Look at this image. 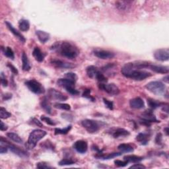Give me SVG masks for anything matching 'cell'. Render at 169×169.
<instances>
[{
  "mask_svg": "<svg viewBox=\"0 0 169 169\" xmlns=\"http://www.w3.org/2000/svg\"><path fill=\"white\" fill-rule=\"evenodd\" d=\"M7 67L9 68H10V69L11 71V72L13 73V74H15V75H18L19 73V72H18V70H17V69L15 68V67L12 65L10 63H8L7 64Z\"/></svg>",
  "mask_w": 169,
  "mask_h": 169,
  "instance_id": "47",
  "label": "cell"
},
{
  "mask_svg": "<svg viewBox=\"0 0 169 169\" xmlns=\"http://www.w3.org/2000/svg\"><path fill=\"white\" fill-rule=\"evenodd\" d=\"M22 63H23L22 69L25 72H28L31 69V66L30 65L27 55L25 54V52H23V54H22Z\"/></svg>",
  "mask_w": 169,
  "mask_h": 169,
  "instance_id": "25",
  "label": "cell"
},
{
  "mask_svg": "<svg viewBox=\"0 0 169 169\" xmlns=\"http://www.w3.org/2000/svg\"><path fill=\"white\" fill-rule=\"evenodd\" d=\"M86 72H87V74L88 76V77L92 78V79H93V78L95 79L96 75L98 73V72H99V70L96 67H95L94 65H90L87 68Z\"/></svg>",
  "mask_w": 169,
  "mask_h": 169,
  "instance_id": "26",
  "label": "cell"
},
{
  "mask_svg": "<svg viewBox=\"0 0 169 169\" xmlns=\"http://www.w3.org/2000/svg\"><path fill=\"white\" fill-rule=\"evenodd\" d=\"M94 54L95 56L102 60L112 59L115 56L113 52L104 50H96L94 51Z\"/></svg>",
  "mask_w": 169,
  "mask_h": 169,
  "instance_id": "13",
  "label": "cell"
},
{
  "mask_svg": "<svg viewBox=\"0 0 169 169\" xmlns=\"http://www.w3.org/2000/svg\"><path fill=\"white\" fill-rule=\"evenodd\" d=\"M128 2H124V1H122V2H117L116 3V6L118 9L120 11H126L128 10L129 6L128 5Z\"/></svg>",
  "mask_w": 169,
  "mask_h": 169,
  "instance_id": "34",
  "label": "cell"
},
{
  "mask_svg": "<svg viewBox=\"0 0 169 169\" xmlns=\"http://www.w3.org/2000/svg\"><path fill=\"white\" fill-rule=\"evenodd\" d=\"M114 163L118 167H124L127 166L129 163L127 161H125V160L124 161H120V160H116V161H114Z\"/></svg>",
  "mask_w": 169,
  "mask_h": 169,
  "instance_id": "43",
  "label": "cell"
},
{
  "mask_svg": "<svg viewBox=\"0 0 169 169\" xmlns=\"http://www.w3.org/2000/svg\"><path fill=\"white\" fill-rule=\"evenodd\" d=\"M69 93L72 95H77L79 94V91H78L75 87H71L69 88H67L65 89Z\"/></svg>",
  "mask_w": 169,
  "mask_h": 169,
  "instance_id": "45",
  "label": "cell"
},
{
  "mask_svg": "<svg viewBox=\"0 0 169 169\" xmlns=\"http://www.w3.org/2000/svg\"><path fill=\"white\" fill-rule=\"evenodd\" d=\"M33 55L35 60L38 61V62H42L44 60V57H45V55L44 54V53L38 47H35L34 48Z\"/></svg>",
  "mask_w": 169,
  "mask_h": 169,
  "instance_id": "21",
  "label": "cell"
},
{
  "mask_svg": "<svg viewBox=\"0 0 169 169\" xmlns=\"http://www.w3.org/2000/svg\"><path fill=\"white\" fill-rule=\"evenodd\" d=\"M11 116V114L3 107H1L0 109V117L2 119H7Z\"/></svg>",
  "mask_w": 169,
  "mask_h": 169,
  "instance_id": "35",
  "label": "cell"
},
{
  "mask_svg": "<svg viewBox=\"0 0 169 169\" xmlns=\"http://www.w3.org/2000/svg\"><path fill=\"white\" fill-rule=\"evenodd\" d=\"M130 134V132L125 130V129L118 128L113 132L112 136L114 138H118V137H120L128 136Z\"/></svg>",
  "mask_w": 169,
  "mask_h": 169,
  "instance_id": "22",
  "label": "cell"
},
{
  "mask_svg": "<svg viewBox=\"0 0 169 169\" xmlns=\"http://www.w3.org/2000/svg\"><path fill=\"white\" fill-rule=\"evenodd\" d=\"M99 88V89L106 92L110 95H118L120 92L119 88L114 83L104 84L103 83H100Z\"/></svg>",
  "mask_w": 169,
  "mask_h": 169,
  "instance_id": "9",
  "label": "cell"
},
{
  "mask_svg": "<svg viewBox=\"0 0 169 169\" xmlns=\"http://www.w3.org/2000/svg\"><path fill=\"white\" fill-rule=\"evenodd\" d=\"M1 83L3 87H7L8 84L7 80L6 79L5 75H4L3 72H2V74H1Z\"/></svg>",
  "mask_w": 169,
  "mask_h": 169,
  "instance_id": "48",
  "label": "cell"
},
{
  "mask_svg": "<svg viewBox=\"0 0 169 169\" xmlns=\"http://www.w3.org/2000/svg\"><path fill=\"white\" fill-rule=\"evenodd\" d=\"M7 136L11 140H12L13 141L15 142V143H20V144L23 143V140L21 139V137L18 134H17V133H15L9 132V133H7Z\"/></svg>",
  "mask_w": 169,
  "mask_h": 169,
  "instance_id": "29",
  "label": "cell"
},
{
  "mask_svg": "<svg viewBox=\"0 0 169 169\" xmlns=\"http://www.w3.org/2000/svg\"><path fill=\"white\" fill-rule=\"evenodd\" d=\"M65 78L68 79L69 80H72V81H73L74 82H76V81L78 79L77 75L75 73H72V72H69V73H65Z\"/></svg>",
  "mask_w": 169,
  "mask_h": 169,
  "instance_id": "40",
  "label": "cell"
},
{
  "mask_svg": "<svg viewBox=\"0 0 169 169\" xmlns=\"http://www.w3.org/2000/svg\"><path fill=\"white\" fill-rule=\"evenodd\" d=\"M46 134L47 132L42 130H39V129L34 130L29 134L27 143L26 145V147L30 149H33L36 147L38 142L45 137Z\"/></svg>",
  "mask_w": 169,
  "mask_h": 169,
  "instance_id": "3",
  "label": "cell"
},
{
  "mask_svg": "<svg viewBox=\"0 0 169 169\" xmlns=\"http://www.w3.org/2000/svg\"><path fill=\"white\" fill-rule=\"evenodd\" d=\"M41 146H42V147L46 148L47 149H50V150H54V146L53 145V144L52 143V142H50V141H46L43 142V143L41 144Z\"/></svg>",
  "mask_w": 169,
  "mask_h": 169,
  "instance_id": "41",
  "label": "cell"
},
{
  "mask_svg": "<svg viewBox=\"0 0 169 169\" xmlns=\"http://www.w3.org/2000/svg\"><path fill=\"white\" fill-rule=\"evenodd\" d=\"M130 105L131 108L134 109H141L143 108L145 106V103L143 99H141L140 97H136L130 100Z\"/></svg>",
  "mask_w": 169,
  "mask_h": 169,
  "instance_id": "17",
  "label": "cell"
},
{
  "mask_svg": "<svg viewBox=\"0 0 169 169\" xmlns=\"http://www.w3.org/2000/svg\"><path fill=\"white\" fill-rule=\"evenodd\" d=\"M2 51L3 52V54L5 55L6 57H7L8 58H10V59L14 60L15 54H14V52H13L11 48L7 46L5 48L2 47Z\"/></svg>",
  "mask_w": 169,
  "mask_h": 169,
  "instance_id": "32",
  "label": "cell"
},
{
  "mask_svg": "<svg viewBox=\"0 0 169 169\" xmlns=\"http://www.w3.org/2000/svg\"><path fill=\"white\" fill-rule=\"evenodd\" d=\"M118 149L120 151L121 153H132L133 151V148L130 145L126 143L119 145Z\"/></svg>",
  "mask_w": 169,
  "mask_h": 169,
  "instance_id": "31",
  "label": "cell"
},
{
  "mask_svg": "<svg viewBox=\"0 0 169 169\" xmlns=\"http://www.w3.org/2000/svg\"><path fill=\"white\" fill-rule=\"evenodd\" d=\"M124 159L125 161H127L128 163H137L141 162L143 158L142 157L137 156V155H126L124 157Z\"/></svg>",
  "mask_w": 169,
  "mask_h": 169,
  "instance_id": "27",
  "label": "cell"
},
{
  "mask_svg": "<svg viewBox=\"0 0 169 169\" xmlns=\"http://www.w3.org/2000/svg\"><path fill=\"white\" fill-rule=\"evenodd\" d=\"M41 107L44 109V110L48 114L52 113V107L50 102L46 97H44L41 102Z\"/></svg>",
  "mask_w": 169,
  "mask_h": 169,
  "instance_id": "23",
  "label": "cell"
},
{
  "mask_svg": "<svg viewBox=\"0 0 169 169\" xmlns=\"http://www.w3.org/2000/svg\"><path fill=\"white\" fill-rule=\"evenodd\" d=\"M149 68H150L151 70L153 71V72L158 73L167 74L169 72V68L168 66L150 64Z\"/></svg>",
  "mask_w": 169,
  "mask_h": 169,
  "instance_id": "16",
  "label": "cell"
},
{
  "mask_svg": "<svg viewBox=\"0 0 169 169\" xmlns=\"http://www.w3.org/2000/svg\"><path fill=\"white\" fill-rule=\"evenodd\" d=\"M11 98H12V94H11V93H6L5 95H3V100H8L11 99Z\"/></svg>",
  "mask_w": 169,
  "mask_h": 169,
  "instance_id": "54",
  "label": "cell"
},
{
  "mask_svg": "<svg viewBox=\"0 0 169 169\" xmlns=\"http://www.w3.org/2000/svg\"><path fill=\"white\" fill-rule=\"evenodd\" d=\"M19 29L23 31V32H26L28 31L30 29V23L28 20L26 19H21L19 22Z\"/></svg>",
  "mask_w": 169,
  "mask_h": 169,
  "instance_id": "30",
  "label": "cell"
},
{
  "mask_svg": "<svg viewBox=\"0 0 169 169\" xmlns=\"http://www.w3.org/2000/svg\"><path fill=\"white\" fill-rule=\"evenodd\" d=\"M0 144L4 145L7 147V148L10 149L12 153L18 155L19 157L21 158H27L29 157V154L25 151L21 149L19 147H17L15 145L11 143L7 140H5L3 137H1V141H0Z\"/></svg>",
  "mask_w": 169,
  "mask_h": 169,
  "instance_id": "6",
  "label": "cell"
},
{
  "mask_svg": "<svg viewBox=\"0 0 169 169\" xmlns=\"http://www.w3.org/2000/svg\"><path fill=\"white\" fill-rule=\"evenodd\" d=\"M71 129H72V126L71 125L67 126L65 128H55L54 133L55 135H65L71 130Z\"/></svg>",
  "mask_w": 169,
  "mask_h": 169,
  "instance_id": "33",
  "label": "cell"
},
{
  "mask_svg": "<svg viewBox=\"0 0 169 169\" xmlns=\"http://www.w3.org/2000/svg\"><path fill=\"white\" fill-rule=\"evenodd\" d=\"M121 72L124 77L136 81H142L152 75L151 73L146 71L135 69L133 68L132 62H129L124 65L121 69Z\"/></svg>",
  "mask_w": 169,
  "mask_h": 169,
  "instance_id": "1",
  "label": "cell"
},
{
  "mask_svg": "<svg viewBox=\"0 0 169 169\" xmlns=\"http://www.w3.org/2000/svg\"><path fill=\"white\" fill-rule=\"evenodd\" d=\"M162 140H163V136L161 133H158L155 138V142L157 145H161L162 144Z\"/></svg>",
  "mask_w": 169,
  "mask_h": 169,
  "instance_id": "49",
  "label": "cell"
},
{
  "mask_svg": "<svg viewBox=\"0 0 169 169\" xmlns=\"http://www.w3.org/2000/svg\"><path fill=\"white\" fill-rule=\"evenodd\" d=\"M95 79H97L98 81H99L100 83H106L108 81L107 78H106L104 75L100 71L99 72H98V73L96 74V77H95Z\"/></svg>",
  "mask_w": 169,
  "mask_h": 169,
  "instance_id": "38",
  "label": "cell"
},
{
  "mask_svg": "<svg viewBox=\"0 0 169 169\" xmlns=\"http://www.w3.org/2000/svg\"><path fill=\"white\" fill-rule=\"evenodd\" d=\"M153 122H160L159 120L156 118L155 116L153 114L152 110H145L142 114V116L140 119V123L146 126H150L151 123Z\"/></svg>",
  "mask_w": 169,
  "mask_h": 169,
  "instance_id": "8",
  "label": "cell"
},
{
  "mask_svg": "<svg viewBox=\"0 0 169 169\" xmlns=\"http://www.w3.org/2000/svg\"><path fill=\"white\" fill-rule=\"evenodd\" d=\"M136 140L140 142V143L143 145H145L148 143L149 140V135L147 133H140L136 137Z\"/></svg>",
  "mask_w": 169,
  "mask_h": 169,
  "instance_id": "24",
  "label": "cell"
},
{
  "mask_svg": "<svg viewBox=\"0 0 169 169\" xmlns=\"http://www.w3.org/2000/svg\"><path fill=\"white\" fill-rule=\"evenodd\" d=\"M25 84L29 89L31 92H34V94H43L45 92V88L42 85V84L35 79H30L26 81Z\"/></svg>",
  "mask_w": 169,
  "mask_h": 169,
  "instance_id": "7",
  "label": "cell"
},
{
  "mask_svg": "<svg viewBox=\"0 0 169 169\" xmlns=\"http://www.w3.org/2000/svg\"><path fill=\"white\" fill-rule=\"evenodd\" d=\"M147 104L151 108L156 109V108L160 107V106H163L165 103H161V102H159L157 100H154L153 99H147Z\"/></svg>",
  "mask_w": 169,
  "mask_h": 169,
  "instance_id": "28",
  "label": "cell"
},
{
  "mask_svg": "<svg viewBox=\"0 0 169 169\" xmlns=\"http://www.w3.org/2000/svg\"><path fill=\"white\" fill-rule=\"evenodd\" d=\"M48 96L52 99L59 101H65L68 99V96H66L63 93L54 89V88H50L48 90Z\"/></svg>",
  "mask_w": 169,
  "mask_h": 169,
  "instance_id": "11",
  "label": "cell"
},
{
  "mask_svg": "<svg viewBox=\"0 0 169 169\" xmlns=\"http://www.w3.org/2000/svg\"><path fill=\"white\" fill-rule=\"evenodd\" d=\"M114 66H115V64H108L102 68V71H103V72H107L108 70L112 69Z\"/></svg>",
  "mask_w": 169,
  "mask_h": 169,
  "instance_id": "50",
  "label": "cell"
},
{
  "mask_svg": "<svg viewBox=\"0 0 169 169\" xmlns=\"http://www.w3.org/2000/svg\"><path fill=\"white\" fill-rule=\"evenodd\" d=\"M51 64L56 68L62 69H72L75 67V65L72 63H68V62L60 60H53L51 61Z\"/></svg>",
  "mask_w": 169,
  "mask_h": 169,
  "instance_id": "14",
  "label": "cell"
},
{
  "mask_svg": "<svg viewBox=\"0 0 169 169\" xmlns=\"http://www.w3.org/2000/svg\"><path fill=\"white\" fill-rule=\"evenodd\" d=\"M122 153H108V154H103V153L100 154H96L95 155V157L98 159H102V160H108L115 158L118 156H120L122 155Z\"/></svg>",
  "mask_w": 169,
  "mask_h": 169,
  "instance_id": "19",
  "label": "cell"
},
{
  "mask_svg": "<svg viewBox=\"0 0 169 169\" xmlns=\"http://www.w3.org/2000/svg\"><path fill=\"white\" fill-rule=\"evenodd\" d=\"M36 34L39 40V41L42 44L46 43L48 41H49V39H50V34L46 32H44V31L42 30H37Z\"/></svg>",
  "mask_w": 169,
  "mask_h": 169,
  "instance_id": "20",
  "label": "cell"
},
{
  "mask_svg": "<svg viewBox=\"0 0 169 169\" xmlns=\"http://www.w3.org/2000/svg\"><path fill=\"white\" fill-rule=\"evenodd\" d=\"M37 167L38 168H52L51 166H49L48 164L45 162H40L37 164Z\"/></svg>",
  "mask_w": 169,
  "mask_h": 169,
  "instance_id": "46",
  "label": "cell"
},
{
  "mask_svg": "<svg viewBox=\"0 0 169 169\" xmlns=\"http://www.w3.org/2000/svg\"><path fill=\"white\" fill-rule=\"evenodd\" d=\"M8 149H9L7 148V146L2 145V144H0V153H1L2 154L7 153Z\"/></svg>",
  "mask_w": 169,
  "mask_h": 169,
  "instance_id": "52",
  "label": "cell"
},
{
  "mask_svg": "<svg viewBox=\"0 0 169 169\" xmlns=\"http://www.w3.org/2000/svg\"><path fill=\"white\" fill-rule=\"evenodd\" d=\"M164 132H165V133L167 136H168V128H166L165 129H164Z\"/></svg>",
  "mask_w": 169,
  "mask_h": 169,
  "instance_id": "57",
  "label": "cell"
},
{
  "mask_svg": "<svg viewBox=\"0 0 169 169\" xmlns=\"http://www.w3.org/2000/svg\"><path fill=\"white\" fill-rule=\"evenodd\" d=\"M83 96L86 98V99H89L90 100H91L92 102L95 101V98L91 95V90L90 89H86L85 91H84V92L83 93Z\"/></svg>",
  "mask_w": 169,
  "mask_h": 169,
  "instance_id": "42",
  "label": "cell"
},
{
  "mask_svg": "<svg viewBox=\"0 0 169 169\" xmlns=\"http://www.w3.org/2000/svg\"><path fill=\"white\" fill-rule=\"evenodd\" d=\"M130 168H146V167L141 164H135L134 165H132Z\"/></svg>",
  "mask_w": 169,
  "mask_h": 169,
  "instance_id": "53",
  "label": "cell"
},
{
  "mask_svg": "<svg viewBox=\"0 0 169 169\" xmlns=\"http://www.w3.org/2000/svg\"><path fill=\"white\" fill-rule=\"evenodd\" d=\"M163 81H164V82H166L167 83H168V75H167L166 77H164L163 78Z\"/></svg>",
  "mask_w": 169,
  "mask_h": 169,
  "instance_id": "56",
  "label": "cell"
},
{
  "mask_svg": "<svg viewBox=\"0 0 169 169\" xmlns=\"http://www.w3.org/2000/svg\"><path fill=\"white\" fill-rule=\"evenodd\" d=\"M32 123L35 124V125L37 126H39V127H43V124L41 123V122H40L38 119L35 118H32Z\"/></svg>",
  "mask_w": 169,
  "mask_h": 169,
  "instance_id": "51",
  "label": "cell"
},
{
  "mask_svg": "<svg viewBox=\"0 0 169 169\" xmlns=\"http://www.w3.org/2000/svg\"><path fill=\"white\" fill-rule=\"evenodd\" d=\"M145 88L156 95H163L166 91V86L161 81H151L145 85Z\"/></svg>",
  "mask_w": 169,
  "mask_h": 169,
  "instance_id": "5",
  "label": "cell"
},
{
  "mask_svg": "<svg viewBox=\"0 0 169 169\" xmlns=\"http://www.w3.org/2000/svg\"><path fill=\"white\" fill-rule=\"evenodd\" d=\"M57 84H58L60 87H61L64 88L66 89L67 88H69L71 87H75V82L72 81V80H69L68 79H59L57 80Z\"/></svg>",
  "mask_w": 169,
  "mask_h": 169,
  "instance_id": "18",
  "label": "cell"
},
{
  "mask_svg": "<svg viewBox=\"0 0 169 169\" xmlns=\"http://www.w3.org/2000/svg\"><path fill=\"white\" fill-rule=\"evenodd\" d=\"M54 107L56 108H58L64 110H70L71 106L69 104L66 103H56L54 104Z\"/></svg>",
  "mask_w": 169,
  "mask_h": 169,
  "instance_id": "36",
  "label": "cell"
},
{
  "mask_svg": "<svg viewBox=\"0 0 169 169\" xmlns=\"http://www.w3.org/2000/svg\"><path fill=\"white\" fill-rule=\"evenodd\" d=\"M81 125L88 133H93L99 131L101 127L104 125V123L94 120L85 119L81 122Z\"/></svg>",
  "mask_w": 169,
  "mask_h": 169,
  "instance_id": "4",
  "label": "cell"
},
{
  "mask_svg": "<svg viewBox=\"0 0 169 169\" xmlns=\"http://www.w3.org/2000/svg\"><path fill=\"white\" fill-rule=\"evenodd\" d=\"M73 148L77 152L81 154H84L87 151L88 144L85 141L78 140L74 143Z\"/></svg>",
  "mask_w": 169,
  "mask_h": 169,
  "instance_id": "12",
  "label": "cell"
},
{
  "mask_svg": "<svg viewBox=\"0 0 169 169\" xmlns=\"http://www.w3.org/2000/svg\"><path fill=\"white\" fill-rule=\"evenodd\" d=\"M6 25L7 26V27L8 28V29L11 31V33L14 35L15 37H17L18 38L19 41L22 42V43H25L26 42V39L24 37V36L21 33H20L18 30H17L15 28L13 27V26L10 23V22L8 21H6Z\"/></svg>",
  "mask_w": 169,
  "mask_h": 169,
  "instance_id": "15",
  "label": "cell"
},
{
  "mask_svg": "<svg viewBox=\"0 0 169 169\" xmlns=\"http://www.w3.org/2000/svg\"><path fill=\"white\" fill-rule=\"evenodd\" d=\"M8 129V127L7 125H6L2 121L1 122V126H0V130L1 131H6Z\"/></svg>",
  "mask_w": 169,
  "mask_h": 169,
  "instance_id": "55",
  "label": "cell"
},
{
  "mask_svg": "<svg viewBox=\"0 0 169 169\" xmlns=\"http://www.w3.org/2000/svg\"><path fill=\"white\" fill-rule=\"evenodd\" d=\"M154 57L155 60L160 61H168L169 59V49L162 48L157 50L154 53Z\"/></svg>",
  "mask_w": 169,
  "mask_h": 169,
  "instance_id": "10",
  "label": "cell"
},
{
  "mask_svg": "<svg viewBox=\"0 0 169 169\" xmlns=\"http://www.w3.org/2000/svg\"><path fill=\"white\" fill-rule=\"evenodd\" d=\"M103 102H104V103L106 105V107H107L108 109H110L111 110H113V108H114V103H113L112 101L108 100L106 99H105V98H104Z\"/></svg>",
  "mask_w": 169,
  "mask_h": 169,
  "instance_id": "44",
  "label": "cell"
},
{
  "mask_svg": "<svg viewBox=\"0 0 169 169\" xmlns=\"http://www.w3.org/2000/svg\"><path fill=\"white\" fill-rule=\"evenodd\" d=\"M75 163V161H73L72 159H64L59 162L60 166H67V165H72Z\"/></svg>",
  "mask_w": 169,
  "mask_h": 169,
  "instance_id": "37",
  "label": "cell"
},
{
  "mask_svg": "<svg viewBox=\"0 0 169 169\" xmlns=\"http://www.w3.org/2000/svg\"><path fill=\"white\" fill-rule=\"evenodd\" d=\"M52 49L56 50L62 56L69 59H74L77 57L79 54L78 49L68 42H57L54 46H52Z\"/></svg>",
  "mask_w": 169,
  "mask_h": 169,
  "instance_id": "2",
  "label": "cell"
},
{
  "mask_svg": "<svg viewBox=\"0 0 169 169\" xmlns=\"http://www.w3.org/2000/svg\"><path fill=\"white\" fill-rule=\"evenodd\" d=\"M41 120L42 122H44L45 123H46L47 124H48V125L50 126H56V123L54 122V120H52L49 118V117H47V116H41Z\"/></svg>",
  "mask_w": 169,
  "mask_h": 169,
  "instance_id": "39",
  "label": "cell"
}]
</instances>
